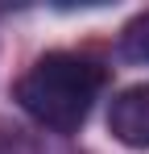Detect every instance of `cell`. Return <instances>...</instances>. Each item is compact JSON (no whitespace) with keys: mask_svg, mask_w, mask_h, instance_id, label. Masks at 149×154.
<instances>
[{"mask_svg":"<svg viewBox=\"0 0 149 154\" xmlns=\"http://www.w3.org/2000/svg\"><path fill=\"white\" fill-rule=\"evenodd\" d=\"M0 154H42V142L33 133H25L21 125L0 121Z\"/></svg>","mask_w":149,"mask_h":154,"instance_id":"cell-4","label":"cell"},{"mask_svg":"<svg viewBox=\"0 0 149 154\" xmlns=\"http://www.w3.org/2000/svg\"><path fill=\"white\" fill-rule=\"evenodd\" d=\"M120 54L128 63H149V13H137L120 29Z\"/></svg>","mask_w":149,"mask_h":154,"instance_id":"cell-3","label":"cell"},{"mask_svg":"<svg viewBox=\"0 0 149 154\" xmlns=\"http://www.w3.org/2000/svg\"><path fill=\"white\" fill-rule=\"evenodd\" d=\"M108 133L128 150H149V83L124 88L108 108Z\"/></svg>","mask_w":149,"mask_h":154,"instance_id":"cell-2","label":"cell"},{"mask_svg":"<svg viewBox=\"0 0 149 154\" xmlns=\"http://www.w3.org/2000/svg\"><path fill=\"white\" fill-rule=\"evenodd\" d=\"M104 83H108V71L95 58L71 54V50H50L17 79L13 100L21 104L42 129L74 133L91 117Z\"/></svg>","mask_w":149,"mask_h":154,"instance_id":"cell-1","label":"cell"}]
</instances>
